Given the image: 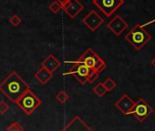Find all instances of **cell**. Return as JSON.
I'll list each match as a JSON object with an SVG mask.
<instances>
[{
  "label": "cell",
  "instance_id": "17",
  "mask_svg": "<svg viewBox=\"0 0 155 131\" xmlns=\"http://www.w3.org/2000/svg\"><path fill=\"white\" fill-rule=\"evenodd\" d=\"M56 99L60 103V104H65L68 99H69V95L65 91V90H61L59 91L57 95H56Z\"/></svg>",
  "mask_w": 155,
  "mask_h": 131
},
{
  "label": "cell",
  "instance_id": "18",
  "mask_svg": "<svg viewBox=\"0 0 155 131\" xmlns=\"http://www.w3.org/2000/svg\"><path fill=\"white\" fill-rule=\"evenodd\" d=\"M7 131H24V127L18 122H13L7 128Z\"/></svg>",
  "mask_w": 155,
  "mask_h": 131
},
{
  "label": "cell",
  "instance_id": "23",
  "mask_svg": "<svg viewBox=\"0 0 155 131\" xmlns=\"http://www.w3.org/2000/svg\"><path fill=\"white\" fill-rule=\"evenodd\" d=\"M56 1H57V2L61 6V7H62V6H64V5L68 1V0H56Z\"/></svg>",
  "mask_w": 155,
  "mask_h": 131
},
{
  "label": "cell",
  "instance_id": "19",
  "mask_svg": "<svg viewBox=\"0 0 155 131\" xmlns=\"http://www.w3.org/2000/svg\"><path fill=\"white\" fill-rule=\"evenodd\" d=\"M48 8H49V10L53 13V14H57V13H58L61 9H62V7L56 1H53L49 6H48Z\"/></svg>",
  "mask_w": 155,
  "mask_h": 131
},
{
  "label": "cell",
  "instance_id": "2",
  "mask_svg": "<svg viewBox=\"0 0 155 131\" xmlns=\"http://www.w3.org/2000/svg\"><path fill=\"white\" fill-rule=\"evenodd\" d=\"M66 63L69 64H82L86 66L92 71H96L98 73H101L103 71L107 65L105 61L97 54L93 51L92 48L89 47L79 58L75 61H65Z\"/></svg>",
  "mask_w": 155,
  "mask_h": 131
},
{
  "label": "cell",
  "instance_id": "3",
  "mask_svg": "<svg viewBox=\"0 0 155 131\" xmlns=\"http://www.w3.org/2000/svg\"><path fill=\"white\" fill-rule=\"evenodd\" d=\"M125 39L137 50H140L151 39L150 35L144 29L140 24H137L125 36Z\"/></svg>",
  "mask_w": 155,
  "mask_h": 131
},
{
  "label": "cell",
  "instance_id": "13",
  "mask_svg": "<svg viewBox=\"0 0 155 131\" xmlns=\"http://www.w3.org/2000/svg\"><path fill=\"white\" fill-rule=\"evenodd\" d=\"M61 66V63L58 60V58L54 56V55H49L42 62H41V68L46 69L47 70H48L50 73H54L55 71H57Z\"/></svg>",
  "mask_w": 155,
  "mask_h": 131
},
{
  "label": "cell",
  "instance_id": "10",
  "mask_svg": "<svg viewBox=\"0 0 155 131\" xmlns=\"http://www.w3.org/2000/svg\"><path fill=\"white\" fill-rule=\"evenodd\" d=\"M107 27L117 37L120 36L128 27V23L120 16L116 15L108 24Z\"/></svg>",
  "mask_w": 155,
  "mask_h": 131
},
{
  "label": "cell",
  "instance_id": "6",
  "mask_svg": "<svg viewBox=\"0 0 155 131\" xmlns=\"http://www.w3.org/2000/svg\"><path fill=\"white\" fill-rule=\"evenodd\" d=\"M92 3L105 17L110 18L124 4V0H92Z\"/></svg>",
  "mask_w": 155,
  "mask_h": 131
},
{
  "label": "cell",
  "instance_id": "24",
  "mask_svg": "<svg viewBox=\"0 0 155 131\" xmlns=\"http://www.w3.org/2000/svg\"><path fill=\"white\" fill-rule=\"evenodd\" d=\"M150 64H151V66H153V68L155 69V57L151 60V62H150Z\"/></svg>",
  "mask_w": 155,
  "mask_h": 131
},
{
  "label": "cell",
  "instance_id": "20",
  "mask_svg": "<svg viewBox=\"0 0 155 131\" xmlns=\"http://www.w3.org/2000/svg\"><path fill=\"white\" fill-rule=\"evenodd\" d=\"M21 18L18 16V15H13L10 18H9V22L13 27H18L21 23Z\"/></svg>",
  "mask_w": 155,
  "mask_h": 131
},
{
  "label": "cell",
  "instance_id": "7",
  "mask_svg": "<svg viewBox=\"0 0 155 131\" xmlns=\"http://www.w3.org/2000/svg\"><path fill=\"white\" fill-rule=\"evenodd\" d=\"M72 68L69 69L68 73H64V75H71L74 76L77 80L81 85H85L88 80V77L92 70L82 64H72Z\"/></svg>",
  "mask_w": 155,
  "mask_h": 131
},
{
  "label": "cell",
  "instance_id": "14",
  "mask_svg": "<svg viewBox=\"0 0 155 131\" xmlns=\"http://www.w3.org/2000/svg\"><path fill=\"white\" fill-rule=\"evenodd\" d=\"M34 78L38 82H39L41 85H46L48 84L51 78H53V74L50 73L48 70H47L44 68H40L34 75Z\"/></svg>",
  "mask_w": 155,
  "mask_h": 131
},
{
  "label": "cell",
  "instance_id": "5",
  "mask_svg": "<svg viewBox=\"0 0 155 131\" xmlns=\"http://www.w3.org/2000/svg\"><path fill=\"white\" fill-rule=\"evenodd\" d=\"M153 108L146 102L145 99L139 98L138 101L134 103V106L129 115H132L138 121L143 122L153 113Z\"/></svg>",
  "mask_w": 155,
  "mask_h": 131
},
{
  "label": "cell",
  "instance_id": "4",
  "mask_svg": "<svg viewBox=\"0 0 155 131\" xmlns=\"http://www.w3.org/2000/svg\"><path fill=\"white\" fill-rule=\"evenodd\" d=\"M41 99L30 89L26 91L16 102L19 108L28 116L31 115L41 105Z\"/></svg>",
  "mask_w": 155,
  "mask_h": 131
},
{
  "label": "cell",
  "instance_id": "8",
  "mask_svg": "<svg viewBox=\"0 0 155 131\" xmlns=\"http://www.w3.org/2000/svg\"><path fill=\"white\" fill-rule=\"evenodd\" d=\"M82 22L91 31H96L103 24L104 20L95 10H91L83 18Z\"/></svg>",
  "mask_w": 155,
  "mask_h": 131
},
{
  "label": "cell",
  "instance_id": "22",
  "mask_svg": "<svg viewBox=\"0 0 155 131\" xmlns=\"http://www.w3.org/2000/svg\"><path fill=\"white\" fill-rule=\"evenodd\" d=\"M8 109H9V106L4 100L0 101V114L1 115L6 114L8 111Z\"/></svg>",
  "mask_w": 155,
  "mask_h": 131
},
{
  "label": "cell",
  "instance_id": "1",
  "mask_svg": "<svg viewBox=\"0 0 155 131\" xmlns=\"http://www.w3.org/2000/svg\"><path fill=\"white\" fill-rule=\"evenodd\" d=\"M28 89V84L16 71H12L0 83V92L14 104Z\"/></svg>",
  "mask_w": 155,
  "mask_h": 131
},
{
  "label": "cell",
  "instance_id": "12",
  "mask_svg": "<svg viewBox=\"0 0 155 131\" xmlns=\"http://www.w3.org/2000/svg\"><path fill=\"white\" fill-rule=\"evenodd\" d=\"M134 101L129 97L128 94H123L116 102H115V107H117L123 115L128 116L130 112L131 111L133 106H134Z\"/></svg>",
  "mask_w": 155,
  "mask_h": 131
},
{
  "label": "cell",
  "instance_id": "16",
  "mask_svg": "<svg viewBox=\"0 0 155 131\" xmlns=\"http://www.w3.org/2000/svg\"><path fill=\"white\" fill-rule=\"evenodd\" d=\"M105 89L107 90V92H110L112 91L116 87H117V83L111 78H108L104 80V82L102 83Z\"/></svg>",
  "mask_w": 155,
  "mask_h": 131
},
{
  "label": "cell",
  "instance_id": "15",
  "mask_svg": "<svg viewBox=\"0 0 155 131\" xmlns=\"http://www.w3.org/2000/svg\"><path fill=\"white\" fill-rule=\"evenodd\" d=\"M92 92H93L95 95H97L99 97H102L107 93V90L105 89V88H104V86H103L102 83H99V84H97V85L92 88Z\"/></svg>",
  "mask_w": 155,
  "mask_h": 131
},
{
  "label": "cell",
  "instance_id": "9",
  "mask_svg": "<svg viewBox=\"0 0 155 131\" xmlns=\"http://www.w3.org/2000/svg\"><path fill=\"white\" fill-rule=\"evenodd\" d=\"M60 131H93L79 116H75Z\"/></svg>",
  "mask_w": 155,
  "mask_h": 131
},
{
  "label": "cell",
  "instance_id": "21",
  "mask_svg": "<svg viewBox=\"0 0 155 131\" xmlns=\"http://www.w3.org/2000/svg\"><path fill=\"white\" fill-rule=\"evenodd\" d=\"M99 77H100V73H98V72H96V71H91V74H90L89 77H88L87 82L90 83V84H92V83H94V82L98 79Z\"/></svg>",
  "mask_w": 155,
  "mask_h": 131
},
{
  "label": "cell",
  "instance_id": "11",
  "mask_svg": "<svg viewBox=\"0 0 155 131\" xmlns=\"http://www.w3.org/2000/svg\"><path fill=\"white\" fill-rule=\"evenodd\" d=\"M62 9L70 18H75L84 9V6L79 0H68L64 6H62Z\"/></svg>",
  "mask_w": 155,
  "mask_h": 131
}]
</instances>
